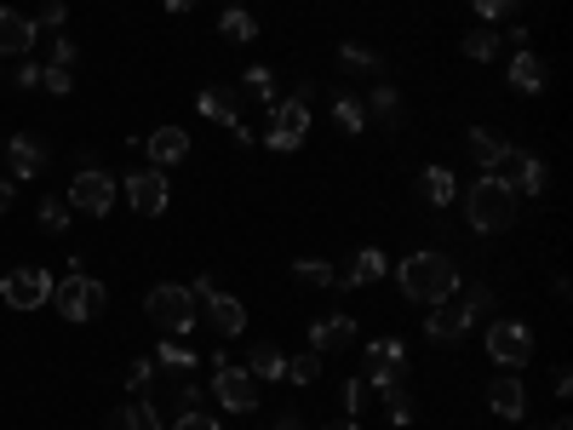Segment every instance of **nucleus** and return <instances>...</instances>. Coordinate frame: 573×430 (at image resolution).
<instances>
[{
  "label": "nucleus",
  "instance_id": "6ab92c4d",
  "mask_svg": "<svg viewBox=\"0 0 573 430\" xmlns=\"http://www.w3.org/2000/svg\"><path fill=\"white\" fill-rule=\"evenodd\" d=\"M195 104H201V115H207V121H218V127H241V104H235V92H224V87H207V92H201L195 98Z\"/></svg>",
  "mask_w": 573,
  "mask_h": 430
},
{
  "label": "nucleus",
  "instance_id": "39448f33",
  "mask_svg": "<svg viewBox=\"0 0 573 430\" xmlns=\"http://www.w3.org/2000/svg\"><path fill=\"white\" fill-rule=\"evenodd\" d=\"M190 293H195L201 311H207V321H213V333H218V339H235L241 327H247V304H241L235 293H218V281H213V276H201Z\"/></svg>",
  "mask_w": 573,
  "mask_h": 430
},
{
  "label": "nucleus",
  "instance_id": "de8ad7c7",
  "mask_svg": "<svg viewBox=\"0 0 573 430\" xmlns=\"http://www.w3.org/2000/svg\"><path fill=\"white\" fill-rule=\"evenodd\" d=\"M178 402H183V414H195V407H201V384H183Z\"/></svg>",
  "mask_w": 573,
  "mask_h": 430
},
{
  "label": "nucleus",
  "instance_id": "7ed1b4c3",
  "mask_svg": "<svg viewBox=\"0 0 573 430\" xmlns=\"http://www.w3.org/2000/svg\"><path fill=\"white\" fill-rule=\"evenodd\" d=\"M464 213H470V230L499 236V230H510V224H517V190H505L499 178H482V184H470Z\"/></svg>",
  "mask_w": 573,
  "mask_h": 430
},
{
  "label": "nucleus",
  "instance_id": "20e7f679",
  "mask_svg": "<svg viewBox=\"0 0 573 430\" xmlns=\"http://www.w3.org/2000/svg\"><path fill=\"white\" fill-rule=\"evenodd\" d=\"M52 304H58V316H64V321H98V316H104V304H110V287L92 281V276H80V270H69L64 281H52Z\"/></svg>",
  "mask_w": 573,
  "mask_h": 430
},
{
  "label": "nucleus",
  "instance_id": "e433bc0d",
  "mask_svg": "<svg viewBox=\"0 0 573 430\" xmlns=\"http://www.w3.org/2000/svg\"><path fill=\"white\" fill-rule=\"evenodd\" d=\"M384 402H391V425H396V430H407V425H413V402H407V391H402V384H391V391H384Z\"/></svg>",
  "mask_w": 573,
  "mask_h": 430
},
{
  "label": "nucleus",
  "instance_id": "a878e982",
  "mask_svg": "<svg viewBox=\"0 0 573 430\" xmlns=\"http://www.w3.org/2000/svg\"><path fill=\"white\" fill-rule=\"evenodd\" d=\"M247 374L253 379H286V356L276 351V344H258V351L247 356Z\"/></svg>",
  "mask_w": 573,
  "mask_h": 430
},
{
  "label": "nucleus",
  "instance_id": "a19ab883",
  "mask_svg": "<svg viewBox=\"0 0 573 430\" xmlns=\"http://www.w3.org/2000/svg\"><path fill=\"white\" fill-rule=\"evenodd\" d=\"M344 407H351V419L367 407V379H351V384H344Z\"/></svg>",
  "mask_w": 573,
  "mask_h": 430
},
{
  "label": "nucleus",
  "instance_id": "c756f323",
  "mask_svg": "<svg viewBox=\"0 0 573 430\" xmlns=\"http://www.w3.org/2000/svg\"><path fill=\"white\" fill-rule=\"evenodd\" d=\"M155 362H161V367H167V374H173V367H178V374H183V367H195V351H190V344H178V339H161V351H155Z\"/></svg>",
  "mask_w": 573,
  "mask_h": 430
},
{
  "label": "nucleus",
  "instance_id": "f03ea898",
  "mask_svg": "<svg viewBox=\"0 0 573 430\" xmlns=\"http://www.w3.org/2000/svg\"><path fill=\"white\" fill-rule=\"evenodd\" d=\"M143 316H150V327L161 339H183L195 327V293L190 287H178V281H161V287H150V299H143Z\"/></svg>",
  "mask_w": 573,
  "mask_h": 430
},
{
  "label": "nucleus",
  "instance_id": "5701e85b",
  "mask_svg": "<svg viewBox=\"0 0 573 430\" xmlns=\"http://www.w3.org/2000/svg\"><path fill=\"white\" fill-rule=\"evenodd\" d=\"M7 155H12V173H17V178H35L40 167H47V150H40L35 138H12Z\"/></svg>",
  "mask_w": 573,
  "mask_h": 430
},
{
  "label": "nucleus",
  "instance_id": "0eeeda50",
  "mask_svg": "<svg viewBox=\"0 0 573 430\" xmlns=\"http://www.w3.org/2000/svg\"><path fill=\"white\" fill-rule=\"evenodd\" d=\"M0 299H7L12 311H40V304H52V276L40 270V264H24V270H12L0 281Z\"/></svg>",
  "mask_w": 573,
  "mask_h": 430
},
{
  "label": "nucleus",
  "instance_id": "a18cd8bd",
  "mask_svg": "<svg viewBox=\"0 0 573 430\" xmlns=\"http://www.w3.org/2000/svg\"><path fill=\"white\" fill-rule=\"evenodd\" d=\"M487 304H494V293H487V287H464V311H470V316L487 311Z\"/></svg>",
  "mask_w": 573,
  "mask_h": 430
},
{
  "label": "nucleus",
  "instance_id": "ea45409f",
  "mask_svg": "<svg viewBox=\"0 0 573 430\" xmlns=\"http://www.w3.org/2000/svg\"><path fill=\"white\" fill-rule=\"evenodd\" d=\"M64 0H47V7H40V17H35V29H58V24H64Z\"/></svg>",
  "mask_w": 573,
  "mask_h": 430
},
{
  "label": "nucleus",
  "instance_id": "cd10ccee",
  "mask_svg": "<svg viewBox=\"0 0 573 430\" xmlns=\"http://www.w3.org/2000/svg\"><path fill=\"white\" fill-rule=\"evenodd\" d=\"M494 52H499V35L494 29L464 35V58H470V64H494Z\"/></svg>",
  "mask_w": 573,
  "mask_h": 430
},
{
  "label": "nucleus",
  "instance_id": "6e6552de",
  "mask_svg": "<svg viewBox=\"0 0 573 430\" xmlns=\"http://www.w3.org/2000/svg\"><path fill=\"white\" fill-rule=\"evenodd\" d=\"M115 178L110 173H98V167H87V173H75V184H69V207L75 213H87V218H104L110 207H115Z\"/></svg>",
  "mask_w": 573,
  "mask_h": 430
},
{
  "label": "nucleus",
  "instance_id": "393cba45",
  "mask_svg": "<svg viewBox=\"0 0 573 430\" xmlns=\"http://www.w3.org/2000/svg\"><path fill=\"white\" fill-rule=\"evenodd\" d=\"M110 430H161V419H155L150 402H120L110 414Z\"/></svg>",
  "mask_w": 573,
  "mask_h": 430
},
{
  "label": "nucleus",
  "instance_id": "9d476101",
  "mask_svg": "<svg viewBox=\"0 0 573 430\" xmlns=\"http://www.w3.org/2000/svg\"><path fill=\"white\" fill-rule=\"evenodd\" d=\"M213 396L230 407V414H253V407H258V379L247 374V367L218 362V374H213Z\"/></svg>",
  "mask_w": 573,
  "mask_h": 430
},
{
  "label": "nucleus",
  "instance_id": "f704fd0d",
  "mask_svg": "<svg viewBox=\"0 0 573 430\" xmlns=\"http://www.w3.org/2000/svg\"><path fill=\"white\" fill-rule=\"evenodd\" d=\"M333 115H339L344 132H361V127H367V110L356 104V98H333Z\"/></svg>",
  "mask_w": 573,
  "mask_h": 430
},
{
  "label": "nucleus",
  "instance_id": "4468645a",
  "mask_svg": "<svg viewBox=\"0 0 573 430\" xmlns=\"http://www.w3.org/2000/svg\"><path fill=\"white\" fill-rule=\"evenodd\" d=\"M351 344H356V321L351 316H321V321H310V351L316 356L351 351Z\"/></svg>",
  "mask_w": 573,
  "mask_h": 430
},
{
  "label": "nucleus",
  "instance_id": "2eb2a0df",
  "mask_svg": "<svg viewBox=\"0 0 573 430\" xmlns=\"http://www.w3.org/2000/svg\"><path fill=\"white\" fill-rule=\"evenodd\" d=\"M35 17H24V12H12V7H0V52L7 58H24V52H35Z\"/></svg>",
  "mask_w": 573,
  "mask_h": 430
},
{
  "label": "nucleus",
  "instance_id": "49530a36",
  "mask_svg": "<svg viewBox=\"0 0 573 430\" xmlns=\"http://www.w3.org/2000/svg\"><path fill=\"white\" fill-rule=\"evenodd\" d=\"M75 58H80V52H75V40L64 35V40H58V47H52V64H64V69H75Z\"/></svg>",
  "mask_w": 573,
  "mask_h": 430
},
{
  "label": "nucleus",
  "instance_id": "aec40b11",
  "mask_svg": "<svg viewBox=\"0 0 573 430\" xmlns=\"http://www.w3.org/2000/svg\"><path fill=\"white\" fill-rule=\"evenodd\" d=\"M419 195L430 201V207H454V195H459V178L447 173V167H424V173H419Z\"/></svg>",
  "mask_w": 573,
  "mask_h": 430
},
{
  "label": "nucleus",
  "instance_id": "c85d7f7f",
  "mask_svg": "<svg viewBox=\"0 0 573 430\" xmlns=\"http://www.w3.org/2000/svg\"><path fill=\"white\" fill-rule=\"evenodd\" d=\"M361 110H373V115H384V121H396V115H402V98H396V87H391V80H379V87H373V98H367Z\"/></svg>",
  "mask_w": 573,
  "mask_h": 430
},
{
  "label": "nucleus",
  "instance_id": "423d86ee",
  "mask_svg": "<svg viewBox=\"0 0 573 430\" xmlns=\"http://www.w3.org/2000/svg\"><path fill=\"white\" fill-rule=\"evenodd\" d=\"M487 178H499L505 190L539 195V190H545V161H539V155H522V150H510V143H505V155L487 167Z\"/></svg>",
  "mask_w": 573,
  "mask_h": 430
},
{
  "label": "nucleus",
  "instance_id": "f3484780",
  "mask_svg": "<svg viewBox=\"0 0 573 430\" xmlns=\"http://www.w3.org/2000/svg\"><path fill=\"white\" fill-rule=\"evenodd\" d=\"M487 407H494L499 419H522V414H527V391H522V379L499 374L494 384H487Z\"/></svg>",
  "mask_w": 573,
  "mask_h": 430
},
{
  "label": "nucleus",
  "instance_id": "4c0bfd02",
  "mask_svg": "<svg viewBox=\"0 0 573 430\" xmlns=\"http://www.w3.org/2000/svg\"><path fill=\"white\" fill-rule=\"evenodd\" d=\"M339 58H344L351 69H367V75H379V69H384V64H379V52H367V47H344Z\"/></svg>",
  "mask_w": 573,
  "mask_h": 430
},
{
  "label": "nucleus",
  "instance_id": "b1692460",
  "mask_svg": "<svg viewBox=\"0 0 573 430\" xmlns=\"http://www.w3.org/2000/svg\"><path fill=\"white\" fill-rule=\"evenodd\" d=\"M384 276H391V258H384L379 248H361L344 281H351V287H367V281H384Z\"/></svg>",
  "mask_w": 573,
  "mask_h": 430
},
{
  "label": "nucleus",
  "instance_id": "37998d69",
  "mask_svg": "<svg viewBox=\"0 0 573 430\" xmlns=\"http://www.w3.org/2000/svg\"><path fill=\"white\" fill-rule=\"evenodd\" d=\"M264 150H276V155H293V150H298V138H286V132H276V127H270V132H264Z\"/></svg>",
  "mask_w": 573,
  "mask_h": 430
},
{
  "label": "nucleus",
  "instance_id": "6e6d98bb",
  "mask_svg": "<svg viewBox=\"0 0 573 430\" xmlns=\"http://www.w3.org/2000/svg\"><path fill=\"white\" fill-rule=\"evenodd\" d=\"M0 143H7V138H0Z\"/></svg>",
  "mask_w": 573,
  "mask_h": 430
},
{
  "label": "nucleus",
  "instance_id": "864d4df0",
  "mask_svg": "<svg viewBox=\"0 0 573 430\" xmlns=\"http://www.w3.org/2000/svg\"><path fill=\"white\" fill-rule=\"evenodd\" d=\"M167 12H195V0H167Z\"/></svg>",
  "mask_w": 573,
  "mask_h": 430
},
{
  "label": "nucleus",
  "instance_id": "72a5a7b5",
  "mask_svg": "<svg viewBox=\"0 0 573 430\" xmlns=\"http://www.w3.org/2000/svg\"><path fill=\"white\" fill-rule=\"evenodd\" d=\"M40 87H47L52 98H69V92H75V69H64V64H47V69H40Z\"/></svg>",
  "mask_w": 573,
  "mask_h": 430
},
{
  "label": "nucleus",
  "instance_id": "c9c22d12",
  "mask_svg": "<svg viewBox=\"0 0 573 430\" xmlns=\"http://www.w3.org/2000/svg\"><path fill=\"white\" fill-rule=\"evenodd\" d=\"M286 379H293V384H316L321 379V356L310 351V356H293V362H286Z\"/></svg>",
  "mask_w": 573,
  "mask_h": 430
},
{
  "label": "nucleus",
  "instance_id": "3c124183",
  "mask_svg": "<svg viewBox=\"0 0 573 430\" xmlns=\"http://www.w3.org/2000/svg\"><path fill=\"white\" fill-rule=\"evenodd\" d=\"M276 430H310V425L304 419H276Z\"/></svg>",
  "mask_w": 573,
  "mask_h": 430
},
{
  "label": "nucleus",
  "instance_id": "f257e3e1",
  "mask_svg": "<svg viewBox=\"0 0 573 430\" xmlns=\"http://www.w3.org/2000/svg\"><path fill=\"white\" fill-rule=\"evenodd\" d=\"M396 281L413 304H442V299L459 293V264L447 253H413V258L396 264Z\"/></svg>",
  "mask_w": 573,
  "mask_h": 430
},
{
  "label": "nucleus",
  "instance_id": "f8f14e48",
  "mask_svg": "<svg viewBox=\"0 0 573 430\" xmlns=\"http://www.w3.org/2000/svg\"><path fill=\"white\" fill-rule=\"evenodd\" d=\"M487 356H494L499 367H522L527 356H534V333H527L522 321H494L487 327Z\"/></svg>",
  "mask_w": 573,
  "mask_h": 430
},
{
  "label": "nucleus",
  "instance_id": "1a4fd4ad",
  "mask_svg": "<svg viewBox=\"0 0 573 430\" xmlns=\"http://www.w3.org/2000/svg\"><path fill=\"white\" fill-rule=\"evenodd\" d=\"M167 201H173V184H167V173H127V207L138 213V218H161L167 213Z\"/></svg>",
  "mask_w": 573,
  "mask_h": 430
},
{
  "label": "nucleus",
  "instance_id": "4be33fe9",
  "mask_svg": "<svg viewBox=\"0 0 573 430\" xmlns=\"http://www.w3.org/2000/svg\"><path fill=\"white\" fill-rule=\"evenodd\" d=\"M464 143H470V161H476L482 173H487V167H494V161L505 155V138H499L494 127H470V138H464Z\"/></svg>",
  "mask_w": 573,
  "mask_h": 430
},
{
  "label": "nucleus",
  "instance_id": "9b49d317",
  "mask_svg": "<svg viewBox=\"0 0 573 430\" xmlns=\"http://www.w3.org/2000/svg\"><path fill=\"white\" fill-rule=\"evenodd\" d=\"M407 379V344L402 339H373L367 344V384L391 391V384Z\"/></svg>",
  "mask_w": 573,
  "mask_h": 430
},
{
  "label": "nucleus",
  "instance_id": "412c9836",
  "mask_svg": "<svg viewBox=\"0 0 573 430\" xmlns=\"http://www.w3.org/2000/svg\"><path fill=\"white\" fill-rule=\"evenodd\" d=\"M276 132L304 143V132H310V98H286V104H276Z\"/></svg>",
  "mask_w": 573,
  "mask_h": 430
},
{
  "label": "nucleus",
  "instance_id": "8fccbe9b",
  "mask_svg": "<svg viewBox=\"0 0 573 430\" xmlns=\"http://www.w3.org/2000/svg\"><path fill=\"white\" fill-rule=\"evenodd\" d=\"M12 201H17V190H12V178H0V213H12Z\"/></svg>",
  "mask_w": 573,
  "mask_h": 430
},
{
  "label": "nucleus",
  "instance_id": "ddd939ff",
  "mask_svg": "<svg viewBox=\"0 0 573 430\" xmlns=\"http://www.w3.org/2000/svg\"><path fill=\"white\" fill-rule=\"evenodd\" d=\"M143 150H150L155 173H167V167H178V161L190 155V132H183V127H155L150 138H143Z\"/></svg>",
  "mask_w": 573,
  "mask_h": 430
},
{
  "label": "nucleus",
  "instance_id": "dca6fc26",
  "mask_svg": "<svg viewBox=\"0 0 573 430\" xmlns=\"http://www.w3.org/2000/svg\"><path fill=\"white\" fill-rule=\"evenodd\" d=\"M470 321H476V316H470V311H464V304H454V299H442V311H430V321H424V333H430V339H436V344H454V339H464V333H470Z\"/></svg>",
  "mask_w": 573,
  "mask_h": 430
},
{
  "label": "nucleus",
  "instance_id": "58836bf2",
  "mask_svg": "<svg viewBox=\"0 0 573 430\" xmlns=\"http://www.w3.org/2000/svg\"><path fill=\"white\" fill-rule=\"evenodd\" d=\"M517 7H522V0H476V17H482V24H499V17H510Z\"/></svg>",
  "mask_w": 573,
  "mask_h": 430
},
{
  "label": "nucleus",
  "instance_id": "a211bd4d",
  "mask_svg": "<svg viewBox=\"0 0 573 430\" xmlns=\"http://www.w3.org/2000/svg\"><path fill=\"white\" fill-rule=\"evenodd\" d=\"M510 87H517V92H545V87H550V69H545V58L522 47L517 58H510Z\"/></svg>",
  "mask_w": 573,
  "mask_h": 430
},
{
  "label": "nucleus",
  "instance_id": "79ce46f5",
  "mask_svg": "<svg viewBox=\"0 0 573 430\" xmlns=\"http://www.w3.org/2000/svg\"><path fill=\"white\" fill-rule=\"evenodd\" d=\"M150 374H155V362H150V356H138V362L127 367V384H132V391H143V384H150Z\"/></svg>",
  "mask_w": 573,
  "mask_h": 430
},
{
  "label": "nucleus",
  "instance_id": "09e8293b",
  "mask_svg": "<svg viewBox=\"0 0 573 430\" xmlns=\"http://www.w3.org/2000/svg\"><path fill=\"white\" fill-rule=\"evenodd\" d=\"M12 80H17V87H40V64H24Z\"/></svg>",
  "mask_w": 573,
  "mask_h": 430
},
{
  "label": "nucleus",
  "instance_id": "603ef678",
  "mask_svg": "<svg viewBox=\"0 0 573 430\" xmlns=\"http://www.w3.org/2000/svg\"><path fill=\"white\" fill-rule=\"evenodd\" d=\"M321 430H361L356 419H333V425H321Z\"/></svg>",
  "mask_w": 573,
  "mask_h": 430
},
{
  "label": "nucleus",
  "instance_id": "c03bdc74",
  "mask_svg": "<svg viewBox=\"0 0 573 430\" xmlns=\"http://www.w3.org/2000/svg\"><path fill=\"white\" fill-rule=\"evenodd\" d=\"M173 430H218V419H207V414L195 407V414H178V425H173Z\"/></svg>",
  "mask_w": 573,
  "mask_h": 430
},
{
  "label": "nucleus",
  "instance_id": "5fc2aeb1",
  "mask_svg": "<svg viewBox=\"0 0 573 430\" xmlns=\"http://www.w3.org/2000/svg\"><path fill=\"white\" fill-rule=\"evenodd\" d=\"M550 430H568V419H557V425H550Z\"/></svg>",
  "mask_w": 573,
  "mask_h": 430
},
{
  "label": "nucleus",
  "instance_id": "bb28decb",
  "mask_svg": "<svg viewBox=\"0 0 573 430\" xmlns=\"http://www.w3.org/2000/svg\"><path fill=\"white\" fill-rule=\"evenodd\" d=\"M218 35H224V40H253V35H258V17L241 12V7H230V12L218 17Z\"/></svg>",
  "mask_w": 573,
  "mask_h": 430
},
{
  "label": "nucleus",
  "instance_id": "7c9ffc66",
  "mask_svg": "<svg viewBox=\"0 0 573 430\" xmlns=\"http://www.w3.org/2000/svg\"><path fill=\"white\" fill-rule=\"evenodd\" d=\"M241 80H247V98H258V104H276V75L264 69V64H253Z\"/></svg>",
  "mask_w": 573,
  "mask_h": 430
},
{
  "label": "nucleus",
  "instance_id": "2f4dec72",
  "mask_svg": "<svg viewBox=\"0 0 573 430\" xmlns=\"http://www.w3.org/2000/svg\"><path fill=\"white\" fill-rule=\"evenodd\" d=\"M293 276H298V281H310V287H333V281H339L327 258H298V264H293Z\"/></svg>",
  "mask_w": 573,
  "mask_h": 430
},
{
  "label": "nucleus",
  "instance_id": "473e14b6",
  "mask_svg": "<svg viewBox=\"0 0 573 430\" xmlns=\"http://www.w3.org/2000/svg\"><path fill=\"white\" fill-rule=\"evenodd\" d=\"M40 230H47V236H64V230H69V201H40Z\"/></svg>",
  "mask_w": 573,
  "mask_h": 430
}]
</instances>
